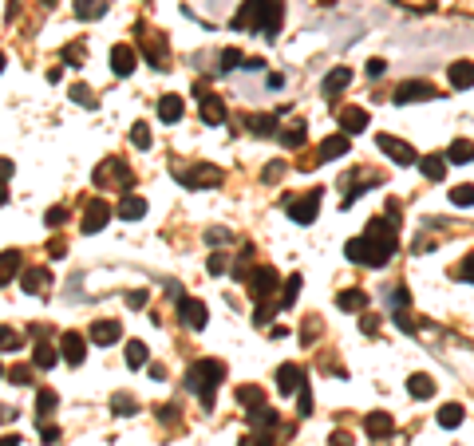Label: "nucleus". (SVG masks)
<instances>
[{
	"label": "nucleus",
	"mask_w": 474,
	"mask_h": 446,
	"mask_svg": "<svg viewBox=\"0 0 474 446\" xmlns=\"http://www.w3.org/2000/svg\"><path fill=\"white\" fill-rule=\"evenodd\" d=\"M103 12H107L103 0H75V16H80V20H99Z\"/></svg>",
	"instance_id": "obj_34"
},
{
	"label": "nucleus",
	"mask_w": 474,
	"mask_h": 446,
	"mask_svg": "<svg viewBox=\"0 0 474 446\" xmlns=\"http://www.w3.org/2000/svg\"><path fill=\"white\" fill-rule=\"evenodd\" d=\"M111 71L119 75V80H127L135 71V48H127V44H115L111 48Z\"/></svg>",
	"instance_id": "obj_18"
},
{
	"label": "nucleus",
	"mask_w": 474,
	"mask_h": 446,
	"mask_svg": "<svg viewBox=\"0 0 474 446\" xmlns=\"http://www.w3.org/2000/svg\"><path fill=\"white\" fill-rule=\"evenodd\" d=\"M253 320H257V324H269V320H273V308H269V304H257V312H253Z\"/></svg>",
	"instance_id": "obj_59"
},
{
	"label": "nucleus",
	"mask_w": 474,
	"mask_h": 446,
	"mask_svg": "<svg viewBox=\"0 0 474 446\" xmlns=\"http://www.w3.org/2000/svg\"><path fill=\"white\" fill-rule=\"evenodd\" d=\"M131 142H135V147H139V150H151V127H146V123H135V127H131Z\"/></svg>",
	"instance_id": "obj_41"
},
{
	"label": "nucleus",
	"mask_w": 474,
	"mask_h": 446,
	"mask_svg": "<svg viewBox=\"0 0 474 446\" xmlns=\"http://www.w3.org/2000/svg\"><path fill=\"white\" fill-rule=\"evenodd\" d=\"M233 28L261 32L265 40H273L277 28H281V0H245L237 16H233Z\"/></svg>",
	"instance_id": "obj_2"
},
{
	"label": "nucleus",
	"mask_w": 474,
	"mask_h": 446,
	"mask_svg": "<svg viewBox=\"0 0 474 446\" xmlns=\"http://www.w3.org/2000/svg\"><path fill=\"white\" fill-rule=\"evenodd\" d=\"M363 430H368L372 438H387L395 430V419L387 415V411H372V415L363 419Z\"/></svg>",
	"instance_id": "obj_20"
},
{
	"label": "nucleus",
	"mask_w": 474,
	"mask_h": 446,
	"mask_svg": "<svg viewBox=\"0 0 474 446\" xmlns=\"http://www.w3.org/2000/svg\"><path fill=\"white\" fill-rule=\"evenodd\" d=\"M245 127L253 130V135H273V130H277V115H249V119H245Z\"/></svg>",
	"instance_id": "obj_35"
},
{
	"label": "nucleus",
	"mask_w": 474,
	"mask_h": 446,
	"mask_svg": "<svg viewBox=\"0 0 474 446\" xmlns=\"http://www.w3.org/2000/svg\"><path fill=\"white\" fill-rule=\"evenodd\" d=\"M63 359V352L60 347H51L48 340H40V344L32 347V367H40V371H48V367H56Z\"/></svg>",
	"instance_id": "obj_19"
},
{
	"label": "nucleus",
	"mask_w": 474,
	"mask_h": 446,
	"mask_svg": "<svg viewBox=\"0 0 474 446\" xmlns=\"http://www.w3.org/2000/svg\"><path fill=\"white\" fill-rule=\"evenodd\" d=\"M459 277H463V280H470V285H474V253L463 261V265H459Z\"/></svg>",
	"instance_id": "obj_53"
},
{
	"label": "nucleus",
	"mask_w": 474,
	"mask_h": 446,
	"mask_svg": "<svg viewBox=\"0 0 474 446\" xmlns=\"http://www.w3.org/2000/svg\"><path fill=\"white\" fill-rule=\"evenodd\" d=\"M56 403H60V395H56L51 387H40V391H36V411H40V419H48L51 411H56Z\"/></svg>",
	"instance_id": "obj_36"
},
{
	"label": "nucleus",
	"mask_w": 474,
	"mask_h": 446,
	"mask_svg": "<svg viewBox=\"0 0 474 446\" xmlns=\"http://www.w3.org/2000/svg\"><path fill=\"white\" fill-rule=\"evenodd\" d=\"M60 221H68V209H63V206L48 209V225H60Z\"/></svg>",
	"instance_id": "obj_58"
},
{
	"label": "nucleus",
	"mask_w": 474,
	"mask_h": 446,
	"mask_svg": "<svg viewBox=\"0 0 474 446\" xmlns=\"http://www.w3.org/2000/svg\"><path fill=\"white\" fill-rule=\"evenodd\" d=\"M407 395L411 399H431L435 395V379L427 376V371H415V376L407 379Z\"/></svg>",
	"instance_id": "obj_26"
},
{
	"label": "nucleus",
	"mask_w": 474,
	"mask_h": 446,
	"mask_svg": "<svg viewBox=\"0 0 474 446\" xmlns=\"http://www.w3.org/2000/svg\"><path fill=\"white\" fill-rule=\"evenodd\" d=\"M242 63H245V56L237 48H225L222 51V71H233V68H242Z\"/></svg>",
	"instance_id": "obj_46"
},
{
	"label": "nucleus",
	"mask_w": 474,
	"mask_h": 446,
	"mask_svg": "<svg viewBox=\"0 0 474 446\" xmlns=\"http://www.w3.org/2000/svg\"><path fill=\"white\" fill-rule=\"evenodd\" d=\"M297 411H301V419L308 415V411H313V391H308V383L301 387V403H297Z\"/></svg>",
	"instance_id": "obj_49"
},
{
	"label": "nucleus",
	"mask_w": 474,
	"mask_h": 446,
	"mask_svg": "<svg viewBox=\"0 0 474 446\" xmlns=\"http://www.w3.org/2000/svg\"><path fill=\"white\" fill-rule=\"evenodd\" d=\"M348 83H352V68H332L328 75H324V95H328V99H336Z\"/></svg>",
	"instance_id": "obj_22"
},
{
	"label": "nucleus",
	"mask_w": 474,
	"mask_h": 446,
	"mask_svg": "<svg viewBox=\"0 0 474 446\" xmlns=\"http://www.w3.org/2000/svg\"><path fill=\"white\" fill-rule=\"evenodd\" d=\"M304 288V280H301V273H293V277L285 280V292H281V308H293L297 304V292Z\"/></svg>",
	"instance_id": "obj_38"
},
{
	"label": "nucleus",
	"mask_w": 474,
	"mask_h": 446,
	"mask_svg": "<svg viewBox=\"0 0 474 446\" xmlns=\"http://www.w3.org/2000/svg\"><path fill=\"white\" fill-rule=\"evenodd\" d=\"M135 32H139V44H142V48H146V56H151V63H154V68H158V71H166V40H162L158 32L142 28V24H139V28H135Z\"/></svg>",
	"instance_id": "obj_10"
},
{
	"label": "nucleus",
	"mask_w": 474,
	"mask_h": 446,
	"mask_svg": "<svg viewBox=\"0 0 474 446\" xmlns=\"http://www.w3.org/2000/svg\"><path fill=\"white\" fill-rule=\"evenodd\" d=\"M348 154V135H328L316 150V162H328V159H344Z\"/></svg>",
	"instance_id": "obj_21"
},
{
	"label": "nucleus",
	"mask_w": 474,
	"mask_h": 446,
	"mask_svg": "<svg viewBox=\"0 0 474 446\" xmlns=\"http://www.w3.org/2000/svg\"><path fill=\"white\" fill-rule=\"evenodd\" d=\"M60 352H63V359H68L71 367H80L83 359H87V340H83L80 332H63V340H60Z\"/></svg>",
	"instance_id": "obj_14"
},
{
	"label": "nucleus",
	"mask_w": 474,
	"mask_h": 446,
	"mask_svg": "<svg viewBox=\"0 0 474 446\" xmlns=\"http://www.w3.org/2000/svg\"><path fill=\"white\" fill-rule=\"evenodd\" d=\"M245 288H249V297L257 300V304H265V300L277 292V268H273V265H257L249 277H245Z\"/></svg>",
	"instance_id": "obj_5"
},
{
	"label": "nucleus",
	"mask_w": 474,
	"mask_h": 446,
	"mask_svg": "<svg viewBox=\"0 0 474 446\" xmlns=\"http://www.w3.org/2000/svg\"><path fill=\"white\" fill-rule=\"evenodd\" d=\"M320 194L324 190H313V194H301V198H293L289 202V218L297 221V225H313L316 221V213H320Z\"/></svg>",
	"instance_id": "obj_7"
},
{
	"label": "nucleus",
	"mask_w": 474,
	"mask_h": 446,
	"mask_svg": "<svg viewBox=\"0 0 474 446\" xmlns=\"http://www.w3.org/2000/svg\"><path fill=\"white\" fill-rule=\"evenodd\" d=\"M297 387H304L301 364H281L277 367V391H281V395H293Z\"/></svg>",
	"instance_id": "obj_16"
},
{
	"label": "nucleus",
	"mask_w": 474,
	"mask_h": 446,
	"mask_svg": "<svg viewBox=\"0 0 474 446\" xmlns=\"http://www.w3.org/2000/svg\"><path fill=\"white\" fill-rule=\"evenodd\" d=\"M71 99L80 103V107L95 111V95H91V87H87V83H71Z\"/></svg>",
	"instance_id": "obj_40"
},
{
	"label": "nucleus",
	"mask_w": 474,
	"mask_h": 446,
	"mask_svg": "<svg viewBox=\"0 0 474 446\" xmlns=\"http://www.w3.org/2000/svg\"><path fill=\"white\" fill-rule=\"evenodd\" d=\"M0 446H20V435H4V442Z\"/></svg>",
	"instance_id": "obj_64"
},
{
	"label": "nucleus",
	"mask_w": 474,
	"mask_h": 446,
	"mask_svg": "<svg viewBox=\"0 0 474 446\" xmlns=\"http://www.w3.org/2000/svg\"><path fill=\"white\" fill-rule=\"evenodd\" d=\"M451 87L454 91H466V87H474V63H466V60H459V63H451Z\"/></svg>",
	"instance_id": "obj_24"
},
{
	"label": "nucleus",
	"mask_w": 474,
	"mask_h": 446,
	"mask_svg": "<svg viewBox=\"0 0 474 446\" xmlns=\"http://www.w3.org/2000/svg\"><path fill=\"white\" fill-rule=\"evenodd\" d=\"M360 328L368 332V336H375V332H380V320H375V316H363V320H360Z\"/></svg>",
	"instance_id": "obj_62"
},
{
	"label": "nucleus",
	"mask_w": 474,
	"mask_h": 446,
	"mask_svg": "<svg viewBox=\"0 0 474 446\" xmlns=\"http://www.w3.org/2000/svg\"><path fill=\"white\" fill-rule=\"evenodd\" d=\"M16 265H20V253H16V249H4V268H0V280H4V285L12 280Z\"/></svg>",
	"instance_id": "obj_43"
},
{
	"label": "nucleus",
	"mask_w": 474,
	"mask_h": 446,
	"mask_svg": "<svg viewBox=\"0 0 474 446\" xmlns=\"http://www.w3.org/2000/svg\"><path fill=\"white\" fill-rule=\"evenodd\" d=\"M146 213V202L139 198V194H127V198L119 202V218L123 221H135V218H142Z\"/></svg>",
	"instance_id": "obj_29"
},
{
	"label": "nucleus",
	"mask_w": 474,
	"mask_h": 446,
	"mask_svg": "<svg viewBox=\"0 0 474 446\" xmlns=\"http://www.w3.org/2000/svg\"><path fill=\"white\" fill-rule=\"evenodd\" d=\"M249 423L257 426V430H273V426H277V411H273V407H261V411H249Z\"/></svg>",
	"instance_id": "obj_37"
},
{
	"label": "nucleus",
	"mask_w": 474,
	"mask_h": 446,
	"mask_svg": "<svg viewBox=\"0 0 474 446\" xmlns=\"http://www.w3.org/2000/svg\"><path fill=\"white\" fill-rule=\"evenodd\" d=\"M328 446H352V435H348V430H332Z\"/></svg>",
	"instance_id": "obj_56"
},
{
	"label": "nucleus",
	"mask_w": 474,
	"mask_h": 446,
	"mask_svg": "<svg viewBox=\"0 0 474 446\" xmlns=\"http://www.w3.org/2000/svg\"><path fill=\"white\" fill-rule=\"evenodd\" d=\"M63 249H68V245H63V237H56V241H51V245H48V253H51V257H60Z\"/></svg>",
	"instance_id": "obj_63"
},
{
	"label": "nucleus",
	"mask_w": 474,
	"mask_h": 446,
	"mask_svg": "<svg viewBox=\"0 0 474 446\" xmlns=\"http://www.w3.org/2000/svg\"><path fill=\"white\" fill-rule=\"evenodd\" d=\"M237 403H242L245 411H261V407H265V391L257 383H242V387H237Z\"/></svg>",
	"instance_id": "obj_25"
},
{
	"label": "nucleus",
	"mask_w": 474,
	"mask_h": 446,
	"mask_svg": "<svg viewBox=\"0 0 474 446\" xmlns=\"http://www.w3.org/2000/svg\"><path fill=\"white\" fill-rule=\"evenodd\" d=\"M170 174H174V178H178L186 190L222 186V170H218V166H206V162H198V166H170Z\"/></svg>",
	"instance_id": "obj_4"
},
{
	"label": "nucleus",
	"mask_w": 474,
	"mask_h": 446,
	"mask_svg": "<svg viewBox=\"0 0 474 446\" xmlns=\"http://www.w3.org/2000/svg\"><path fill=\"white\" fill-rule=\"evenodd\" d=\"M387 300H392V308H407V300H411V297H407V288H404V285H395Z\"/></svg>",
	"instance_id": "obj_48"
},
{
	"label": "nucleus",
	"mask_w": 474,
	"mask_h": 446,
	"mask_svg": "<svg viewBox=\"0 0 474 446\" xmlns=\"http://www.w3.org/2000/svg\"><path fill=\"white\" fill-rule=\"evenodd\" d=\"M225 268H230V265H225V257H222V253H218V257H210V273H213V277H222Z\"/></svg>",
	"instance_id": "obj_60"
},
{
	"label": "nucleus",
	"mask_w": 474,
	"mask_h": 446,
	"mask_svg": "<svg viewBox=\"0 0 474 446\" xmlns=\"http://www.w3.org/2000/svg\"><path fill=\"white\" fill-rule=\"evenodd\" d=\"M419 99H435V87L427 80H407L392 91V103H419Z\"/></svg>",
	"instance_id": "obj_11"
},
{
	"label": "nucleus",
	"mask_w": 474,
	"mask_h": 446,
	"mask_svg": "<svg viewBox=\"0 0 474 446\" xmlns=\"http://www.w3.org/2000/svg\"><path fill=\"white\" fill-rule=\"evenodd\" d=\"M146 300H151V292H146V288H139V292H131V297H127V304H131V308H142Z\"/></svg>",
	"instance_id": "obj_55"
},
{
	"label": "nucleus",
	"mask_w": 474,
	"mask_h": 446,
	"mask_svg": "<svg viewBox=\"0 0 474 446\" xmlns=\"http://www.w3.org/2000/svg\"><path fill=\"white\" fill-rule=\"evenodd\" d=\"M395 245H399V225H392L387 218H372L363 237H352L344 245V257L352 265H368V268H384L395 257Z\"/></svg>",
	"instance_id": "obj_1"
},
{
	"label": "nucleus",
	"mask_w": 474,
	"mask_h": 446,
	"mask_svg": "<svg viewBox=\"0 0 474 446\" xmlns=\"http://www.w3.org/2000/svg\"><path fill=\"white\" fill-rule=\"evenodd\" d=\"M158 119L162 123H178L182 119V99L178 95H162L158 99Z\"/></svg>",
	"instance_id": "obj_31"
},
{
	"label": "nucleus",
	"mask_w": 474,
	"mask_h": 446,
	"mask_svg": "<svg viewBox=\"0 0 474 446\" xmlns=\"http://www.w3.org/2000/svg\"><path fill=\"white\" fill-rule=\"evenodd\" d=\"M222 379H225V364H222V359H198V364L186 371V387L202 399L206 411H213V391H218Z\"/></svg>",
	"instance_id": "obj_3"
},
{
	"label": "nucleus",
	"mask_w": 474,
	"mask_h": 446,
	"mask_svg": "<svg viewBox=\"0 0 474 446\" xmlns=\"http://www.w3.org/2000/svg\"><path fill=\"white\" fill-rule=\"evenodd\" d=\"M384 71H387V63H384V60H368V80H380Z\"/></svg>",
	"instance_id": "obj_54"
},
{
	"label": "nucleus",
	"mask_w": 474,
	"mask_h": 446,
	"mask_svg": "<svg viewBox=\"0 0 474 446\" xmlns=\"http://www.w3.org/2000/svg\"><path fill=\"white\" fill-rule=\"evenodd\" d=\"M4 379H8V383H16V387H28V379H32V367H24V364H12L8 371H4Z\"/></svg>",
	"instance_id": "obj_42"
},
{
	"label": "nucleus",
	"mask_w": 474,
	"mask_h": 446,
	"mask_svg": "<svg viewBox=\"0 0 474 446\" xmlns=\"http://www.w3.org/2000/svg\"><path fill=\"white\" fill-rule=\"evenodd\" d=\"M194 91H198V103H202V119L210 123V127H222V123H225V103L218 99L213 91H206L202 83H198Z\"/></svg>",
	"instance_id": "obj_12"
},
{
	"label": "nucleus",
	"mask_w": 474,
	"mask_h": 446,
	"mask_svg": "<svg viewBox=\"0 0 474 446\" xmlns=\"http://www.w3.org/2000/svg\"><path fill=\"white\" fill-rule=\"evenodd\" d=\"M24 292H32V297H40L44 288H51V268L48 265H36V268H24V280H20Z\"/></svg>",
	"instance_id": "obj_15"
},
{
	"label": "nucleus",
	"mask_w": 474,
	"mask_h": 446,
	"mask_svg": "<svg viewBox=\"0 0 474 446\" xmlns=\"http://www.w3.org/2000/svg\"><path fill=\"white\" fill-rule=\"evenodd\" d=\"M451 202H454V206H474V186H454Z\"/></svg>",
	"instance_id": "obj_45"
},
{
	"label": "nucleus",
	"mask_w": 474,
	"mask_h": 446,
	"mask_svg": "<svg viewBox=\"0 0 474 446\" xmlns=\"http://www.w3.org/2000/svg\"><path fill=\"white\" fill-rule=\"evenodd\" d=\"M107 218H111V206H107V202L103 198H91L87 202V213H83V233H99L103 225H107Z\"/></svg>",
	"instance_id": "obj_13"
},
{
	"label": "nucleus",
	"mask_w": 474,
	"mask_h": 446,
	"mask_svg": "<svg viewBox=\"0 0 474 446\" xmlns=\"http://www.w3.org/2000/svg\"><path fill=\"white\" fill-rule=\"evenodd\" d=\"M40 438H44V446H48V442H60V426L40 423Z\"/></svg>",
	"instance_id": "obj_50"
},
{
	"label": "nucleus",
	"mask_w": 474,
	"mask_h": 446,
	"mask_svg": "<svg viewBox=\"0 0 474 446\" xmlns=\"http://www.w3.org/2000/svg\"><path fill=\"white\" fill-rule=\"evenodd\" d=\"M111 411H115V415H135L139 407H135L131 395H123V391H119V395H111Z\"/></svg>",
	"instance_id": "obj_44"
},
{
	"label": "nucleus",
	"mask_w": 474,
	"mask_h": 446,
	"mask_svg": "<svg viewBox=\"0 0 474 446\" xmlns=\"http://www.w3.org/2000/svg\"><path fill=\"white\" fill-rule=\"evenodd\" d=\"M63 60H68V63H83V60H87V48H83V44H68V48H63Z\"/></svg>",
	"instance_id": "obj_47"
},
{
	"label": "nucleus",
	"mask_w": 474,
	"mask_h": 446,
	"mask_svg": "<svg viewBox=\"0 0 474 446\" xmlns=\"http://www.w3.org/2000/svg\"><path fill=\"white\" fill-rule=\"evenodd\" d=\"M119 336H123L119 320H95V324H91V340H95V344H115Z\"/></svg>",
	"instance_id": "obj_23"
},
{
	"label": "nucleus",
	"mask_w": 474,
	"mask_h": 446,
	"mask_svg": "<svg viewBox=\"0 0 474 446\" xmlns=\"http://www.w3.org/2000/svg\"><path fill=\"white\" fill-rule=\"evenodd\" d=\"M336 304H340L344 312H363V308H368V297H363V288H344L340 297H336Z\"/></svg>",
	"instance_id": "obj_28"
},
{
	"label": "nucleus",
	"mask_w": 474,
	"mask_h": 446,
	"mask_svg": "<svg viewBox=\"0 0 474 446\" xmlns=\"http://www.w3.org/2000/svg\"><path fill=\"white\" fill-rule=\"evenodd\" d=\"M233 233L230 229H210V233H206V241H210V245H222V241H230Z\"/></svg>",
	"instance_id": "obj_52"
},
{
	"label": "nucleus",
	"mask_w": 474,
	"mask_h": 446,
	"mask_svg": "<svg viewBox=\"0 0 474 446\" xmlns=\"http://www.w3.org/2000/svg\"><path fill=\"white\" fill-rule=\"evenodd\" d=\"M419 166H423L427 182H443L447 178V154H427V159H419Z\"/></svg>",
	"instance_id": "obj_27"
},
{
	"label": "nucleus",
	"mask_w": 474,
	"mask_h": 446,
	"mask_svg": "<svg viewBox=\"0 0 474 446\" xmlns=\"http://www.w3.org/2000/svg\"><path fill=\"white\" fill-rule=\"evenodd\" d=\"M119 182L123 190H131V170H127V162L123 159H107V162H99V166H95V186H107V182Z\"/></svg>",
	"instance_id": "obj_9"
},
{
	"label": "nucleus",
	"mask_w": 474,
	"mask_h": 446,
	"mask_svg": "<svg viewBox=\"0 0 474 446\" xmlns=\"http://www.w3.org/2000/svg\"><path fill=\"white\" fill-rule=\"evenodd\" d=\"M178 320L186 328H206V320H210V308H206V300H194V297H182L178 292Z\"/></svg>",
	"instance_id": "obj_8"
},
{
	"label": "nucleus",
	"mask_w": 474,
	"mask_h": 446,
	"mask_svg": "<svg viewBox=\"0 0 474 446\" xmlns=\"http://www.w3.org/2000/svg\"><path fill=\"white\" fill-rule=\"evenodd\" d=\"M375 147L384 150V154L395 162V166H411V162H419V154H415L411 142L395 139V135H375Z\"/></svg>",
	"instance_id": "obj_6"
},
{
	"label": "nucleus",
	"mask_w": 474,
	"mask_h": 446,
	"mask_svg": "<svg viewBox=\"0 0 474 446\" xmlns=\"http://www.w3.org/2000/svg\"><path fill=\"white\" fill-rule=\"evenodd\" d=\"M281 174H285V166H281V162H273V166H265V174H261V178H265V182H277Z\"/></svg>",
	"instance_id": "obj_57"
},
{
	"label": "nucleus",
	"mask_w": 474,
	"mask_h": 446,
	"mask_svg": "<svg viewBox=\"0 0 474 446\" xmlns=\"http://www.w3.org/2000/svg\"><path fill=\"white\" fill-rule=\"evenodd\" d=\"M474 159V142L470 139H454L451 147H447V162H459V166H463V162H470Z\"/></svg>",
	"instance_id": "obj_30"
},
{
	"label": "nucleus",
	"mask_w": 474,
	"mask_h": 446,
	"mask_svg": "<svg viewBox=\"0 0 474 446\" xmlns=\"http://www.w3.org/2000/svg\"><path fill=\"white\" fill-rule=\"evenodd\" d=\"M368 123H372V115H368L363 107H344L340 111V130H344V135H360Z\"/></svg>",
	"instance_id": "obj_17"
},
{
	"label": "nucleus",
	"mask_w": 474,
	"mask_h": 446,
	"mask_svg": "<svg viewBox=\"0 0 474 446\" xmlns=\"http://www.w3.org/2000/svg\"><path fill=\"white\" fill-rule=\"evenodd\" d=\"M281 142H285L289 150L304 147V142H308V127H304V123H293V127H285V130H281Z\"/></svg>",
	"instance_id": "obj_33"
},
{
	"label": "nucleus",
	"mask_w": 474,
	"mask_h": 446,
	"mask_svg": "<svg viewBox=\"0 0 474 446\" xmlns=\"http://www.w3.org/2000/svg\"><path fill=\"white\" fill-rule=\"evenodd\" d=\"M20 344H24V340L16 336L12 328H4V352H20Z\"/></svg>",
	"instance_id": "obj_51"
},
{
	"label": "nucleus",
	"mask_w": 474,
	"mask_h": 446,
	"mask_svg": "<svg viewBox=\"0 0 474 446\" xmlns=\"http://www.w3.org/2000/svg\"><path fill=\"white\" fill-rule=\"evenodd\" d=\"M146 359H151V347L142 344V340H131V344H127V367H131V371H139Z\"/></svg>",
	"instance_id": "obj_32"
},
{
	"label": "nucleus",
	"mask_w": 474,
	"mask_h": 446,
	"mask_svg": "<svg viewBox=\"0 0 474 446\" xmlns=\"http://www.w3.org/2000/svg\"><path fill=\"white\" fill-rule=\"evenodd\" d=\"M463 415H466V411H463L459 403H447L443 411H439V426H447V430H451V426L463 423Z\"/></svg>",
	"instance_id": "obj_39"
},
{
	"label": "nucleus",
	"mask_w": 474,
	"mask_h": 446,
	"mask_svg": "<svg viewBox=\"0 0 474 446\" xmlns=\"http://www.w3.org/2000/svg\"><path fill=\"white\" fill-rule=\"evenodd\" d=\"M237 446H269V435H249V438H242Z\"/></svg>",
	"instance_id": "obj_61"
}]
</instances>
